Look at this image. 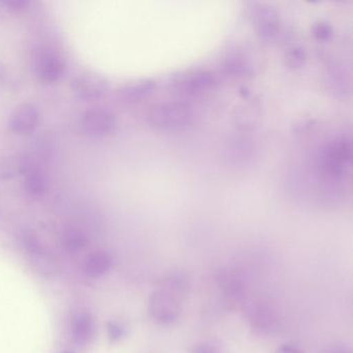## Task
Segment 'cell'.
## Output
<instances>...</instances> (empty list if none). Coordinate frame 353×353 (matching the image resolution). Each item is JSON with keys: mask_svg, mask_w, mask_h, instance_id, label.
I'll return each instance as SVG.
<instances>
[{"mask_svg": "<svg viewBox=\"0 0 353 353\" xmlns=\"http://www.w3.org/2000/svg\"><path fill=\"white\" fill-rule=\"evenodd\" d=\"M191 288V281L183 272H171L152 293L148 301L150 318L160 325H170L179 319L183 301Z\"/></svg>", "mask_w": 353, "mask_h": 353, "instance_id": "cell-1", "label": "cell"}, {"mask_svg": "<svg viewBox=\"0 0 353 353\" xmlns=\"http://www.w3.org/2000/svg\"><path fill=\"white\" fill-rule=\"evenodd\" d=\"M352 158V145L347 137L334 138L322 148L318 158L320 172L328 181H336L348 173Z\"/></svg>", "mask_w": 353, "mask_h": 353, "instance_id": "cell-2", "label": "cell"}, {"mask_svg": "<svg viewBox=\"0 0 353 353\" xmlns=\"http://www.w3.org/2000/svg\"><path fill=\"white\" fill-rule=\"evenodd\" d=\"M193 110L183 102L160 103L154 105L148 114V123L160 131L185 129L193 123Z\"/></svg>", "mask_w": 353, "mask_h": 353, "instance_id": "cell-3", "label": "cell"}, {"mask_svg": "<svg viewBox=\"0 0 353 353\" xmlns=\"http://www.w3.org/2000/svg\"><path fill=\"white\" fill-rule=\"evenodd\" d=\"M32 68L40 81L54 83L63 75L65 63L59 53L50 47H39L32 53Z\"/></svg>", "mask_w": 353, "mask_h": 353, "instance_id": "cell-4", "label": "cell"}, {"mask_svg": "<svg viewBox=\"0 0 353 353\" xmlns=\"http://www.w3.org/2000/svg\"><path fill=\"white\" fill-rule=\"evenodd\" d=\"M175 92L183 98L198 99L216 88V77L210 72L197 71L181 76L173 82Z\"/></svg>", "mask_w": 353, "mask_h": 353, "instance_id": "cell-5", "label": "cell"}, {"mask_svg": "<svg viewBox=\"0 0 353 353\" xmlns=\"http://www.w3.org/2000/svg\"><path fill=\"white\" fill-rule=\"evenodd\" d=\"M82 129L92 136H107L117 129V117L112 111L104 107H94L83 113Z\"/></svg>", "mask_w": 353, "mask_h": 353, "instance_id": "cell-6", "label": "cell"}, {"mask_svg": "<svg viewBox=\"0 0 353 353\" xmlns=\"http://www.w3.org/2000/svg\"><path fill=\"white\" fill-rule=\"evenodd\" d=\"M216 283L228 303L236 305L245 299L247 291L245 278L235 268H223L219 270L216 274Z\"/></svg>", "mask_w": 353, "mask_h": 353, "instance_id": "cell-7", "label": "cell"}, {"mask_svg": "<svg viewBox=\"0 0 353 353\" xmlns=\"http://www.w3.org/2000/svg\"><path fill=\"white\" fill-rule=\"evenodd\" d=\"M252 23L261 40H272L280 30V16L274 8L259 5L251 14Z\"/></svg>", "mask_w": 353, "mask_h": 353, "instance_id": "cell-8", "label": "cell"}, {"mask_svg": "<svg viewBox=\"0 0 353 353\" xmlns=\"http://www.w3.org/2000/svg\"><path fill=\"white\" fill-rule=\"evenodd\" d=\"M108 88V81L97 74H83L72 83L74 94L82 101L98 100L106 94Z\"/></svg>", "mask_w": 353, "mask_h": 353, "instance_id": "cell-9", "label": "cell"}, {"mask_svg": "<svg viewBox=\"0 0 353 353\" xmlns=\"http://www.w3.org/2000/svg\"><path fill=\"white\" fill-rule=\"evenodd\" d=\"M250 326L257 334H274L279 327V314L272 305L268 303H257L250 309Z\"/></svg>", "mask_w": 353, "mask_h": 353, "instance_id": "cell-10", "label": "cell"}, {"mask_svg": "<svg viewBox=\"0 0 353 353\" xmlns=\"http://www.w3.org/2000/svg\"><path fill=\"white\" fill-rule=\"evenodd\" d=\"M41 111L32 103H23L12 113L9 127L14 133L24 135L34 131L40 125Z\"/></svg>", "mask_w": 353, "mask_h": 353, "instance_id": "cell-11", "label": "cell"}, {"mask_svg": "<svg viewBox=\"0 0 353 353\" xmlns=\"http://www.w3.org/2000/svg\"><path fill=\"white\" fill-rule=\"evenodd\" d=\"M32 168L26 152H12L0 160V179L9 181L26 175Z\"/></svg>", "mask_w": 353, "mask_h": 353, "instance_id": "cell-12", "label": "cell"}, {"mask_svg": "<svg viewBox=\"0 0 353 353\" xmlns=\"http://www.w3.org/2000/svg\"><path fill=\"white\" fill-rule=\"evenodd\" d=\"M328 88L334 96L346 98L350 92V75L343 63H334L327 69Z\"/></svg>", "mask_w": 353, "mask_h": 353, "instance_id": "cell-13", "label": "cell"}, {"mask_svg": "<svg viewBox=\"0 0 353 353\" xmlns=\"http://www.w3.org/2000/svg\"><path fill=\"white\" fill-rule=\"evenodd\" d=\"M113 258L106 251H97L90 254L84 260L82 270L90 279H99L104 276L112 268Z\"/></svg>", "mask_w": 353, "mask_h": 353, "instance_id": "cell-14", "label": "cell"}, {"mask_svg": "<svg viewBox=\"0 0 353 353\" xmlns=\"http://www.w3.org/2000/svg\"><path fill=\"white\" fill-rule=\"evenodd\" d=\"M94 324L92 315L88 312L80 311L72 319V339L79 346L88 344L94 336Z\"/></svg>", "mask_w": 353, "mask_h": 353, "instance_id": "cell-15", "label": "cell"}, {"mask_svg": "<svg viewBox=\"0 0 353 353\" xmlns=\"http://www.w3.org/2000/svg\"><path fill=\"white\" fill-rule=\"evenodd\" d=\"M156 90V82L152 79L137 80L127 84L121 90V96L125 102L140 103L150 98Z\"/></svg>", "mask_w": 353, "mask_h": 353, "instance_id": "cell-16", "label": "cell"}, {"mask_svg": "<svg viewBox=\"0 0 353 353\" xmlns=\"http://www.w3.org/2000/svg\"><path fill=\"white\" fill-rule=\"evenodd\" d=\"M227 158L234 161V163H245L253 157L255 145L252 140L245 136H237L229 140L226 146Z\"/></svg>", "mask_w": 353, "mask_h": 353, "instance_id": "cell-17", "label": "cell"}, {"mask_svg": "<svg viewBox=\"0 0 353 353\" xmlns=\"http://www.w3.org/2000/svg\"><path fill=\"white\" fill-rule=\"evenodd\" d=\"M223 68L227 76L232 78H245L252 74V65L249 59L239 53L230 55L226 59Z\"/></svg>", "mask_w": 353, "mask_h": 353, "instance_id": "cell-18", "label": "cell"}, {"mask_svg": "<svg viewBox=\"0 0 353 353\" xmlns=\"http://www.w3.org/2000/svg\"><path fill=\"white\" fill-rule=\"evenodd\" d=\"M88 236L79 229L67 228L61 235V245L69 253H77L88 245Z\"/></svg>", "mask_w": 353, "mask_h": 353, "instance_id": "cell-19", "label": "cell"}, {"mask_svg": "<svg viewBox=\"0 0 353 353\" xmlns=\"http://www.w3.org/2000/svg\"><path fill=\"white\" fill-rule=\"evenodd\" d=\"M24 185L26 191L34 197L42 196L47 190V179L44 173L39 169H30L26 175Z\"/></svg>", "mask_w": 353, "mask_h": 353, "instance_id": "cell-20", "label": "cell"}, {"mask_svg": "<svg viewBox=\"0 0 353 353\" xmlns=\"http://www.w3.org/2000/svg\"><path fill=\"white\" fill-rule=\"evenodd\" d=\"M307 53L301 47H293L287 51L285 63L290 70H299L305 65Z\"/></svg>", "mask_w": 353, "mask_h": 353, "instance_id": "cell-21", "label": "cell"}, {"mask_svg": "<svg viewBox=\"0 0 353 353\" xmlns=\"http://www.w3.org/2000/svg\"><path fill=\"white\" fill-rule=\"evenodd\" d=\"M258 112L256 111V107L253 105H245L241 110L237 112L236 119L237 123L243 125V129L250 125H256L258 119Z\"/></svg>", "mask_w": 353, "mask_h": 353, "instance_id": "cell-22", "label": "cell"}, {"mask_svg": "<svg viewBox=\"0 0 353 353\" xmlns=\"http://www.w3.org/2000/svg\"><path fill=\"white\" fill-rule=\"evenodd\" d=\"M22 243H23L26 249L34 255H40L42 254L43 248L40 239L32 231L26 230L22 234Z\"/></svg>", "mask_w": 353, "mask_h": 353, "instance_id": "cell-23", "label": "cell"}, {"mask_svg": "<svg viewBox=\"0 0 353 353\" xmlns=\"http://www.w3.org/2000/svg\"><path fill=\"white\" fill-rule=\"evenodd\" d=\"M314 38L319 42H327L332 39L334 30H332V26L325 21H319L313 26Z\"/></svg>", "mask_w": 353, "mask_h": 353, "instance_id": "cell-24", "label": "cell"}, {"mask_svg": "<svg viewBox=\"0 0 353 353\" xmlns=\"http://www.w3.org/2000/svg\"><path fill=\"white\" fill-rule=\"evenodd\" d=\"M3 5L13 12H24L30 7L32 3L28 0H6Z\"/></svg>", "mask_w": 353, "mask_h": 353, "instance_id": "cell-25", "label": "cell"}, {"mask_svg": "<svg viewBox=\"0 0 353 353\" xmlns=\"http://www.w3.org/2000/svg\"><path fill=\"white\" fill-rule=\"evenodd\" d=\"M107 330H108L109 338L111 341L121 340L125 334V330L117 322H109Z\"/></svg>", "mask_w": 353, "mask_h": 353, "instance_id": "cell-26", "label": "cell"}, {"mask_svg": "<svg viewBox=\"0 0 353 353\" xmlns=\"http://www.w3.org/2000/svg\"><path fill=\"white\" fill-rule=\"evenodd\" d=\"M321 353H352V350L346 345L343 344H330L324 347Z\"/></svg>", "mask_w": 353, "mask_h": 353, "instance_id": "cell-27", "label": "cell"}, {"mask_svg": "<svg viewBox=\"0 0 353 353\" xmlns=\"http://www.w3.org/2000/svg\"><path fill=\"white\" fill-rule=\"evenodd\" d=\"M191 353H218V350L214 345L200 343L192 348Z\"/></svg>", "mask_w": 353, "mask_h": 353, "instance_id": "cell-28", "label": "cell"}, {"mask_svg": "<svg viewBox=\"0 0 353 353\" xmlns=\"http://www.w3.org/2000/svg\"><path fill=\"white\" fill-rule=\"evenodd\" d=\"M276 353H303L299 347L291 344H284L279 347Z\"/></svg>", "mask_w": 353, "mask_h": 353, "instance_id": "cell-29", "label": "cell"}, {"mask_svg": "<svg viewBox=\"0 0 353 353\" xmlns=\"http://www.w3.org/2000/svg\"><path fill=\"white\" fill-rule=\"evenodd\" d=\"M6 75V71L5 68L3 67V65H0V81L3 80V78L5 77Z\"/></svg>", "mask_w": 353, "mask_h": 353, "instance_id": "cell-30", "label": "cell"}, {"mask_svg": "<svg viewBox=\"0 0 353 353\" xmlns=\"http://www.w3.org/2000/svg\"><path fill=\"white\" fill-rule=\"evenodd\" d=\"M65 353H73V352H65Z\"/></svg>", "mask_w": 353, "mask_h": 353, "instance_id": "cell-31", "label": "cell"}]
</instances>
